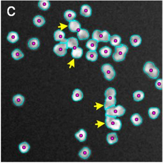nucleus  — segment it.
I'll return each instance as SVG.
<instances>
[{
    "label": "nucleus",
    "instance_id": "obj_21",
    "mask_svg": "<svg viewBox=\"0 0 163 163\" xmlns=\"http://www.w3.org/2000/svg\"><path fill=\"white\" fill-rule=\"evenodd\" d=\"M67 44L68 48L70 49H74L78 47V40L75 37H70L69 38L67 39Z\"/></svg>",
    "mask_w": 163,
    "mask_h": 163
},
{
    "label": "nucleus",
    "instance_id": "obj_23",
    "mask_svg": "<svg viewBox=\"0 0 163 163\" xmlns=\"http://www.w3.org/2000/svg\"><path fill=\"white\" fill-rule=\"evenodd\" d=\"M83 55V49L80 47H77L72 49L71 56L72 57L76 59L81 58Z\"/></svg>",
    "mask_w": 163,
    "mask_h": 163
},
{
    "label": "nucleus",
    "instance_id": "obj_25",
    "mask_svg": "<svg viewBox=\"0 0 163 163\" xmlns=\"http://www.w3.org/2000/svg\"><path fill=\"white\" fill-rule=\"evenodd\" d=\"M33 22L35 26L37 27H42L45 23V20L44 17L41 15H37L33 19Z\"/></svg>",
    "mask_w": 163,
    "mask_h": 163
},
{
    "label": "nucleus",
    "instance_id": "obj_3",
    "mask_svg": "<svg viewBox=\"0 0 163 163\" xmlns=\"http://www.w3.org/2000/svg\"><path fill=\"white\" fill-rule=\"evenodd\" d=\"M128 50V47L124 44H121L118 46L116 47L115 52L112 56L113 60L117 62L124 60Z\"/></svg>",
    "mask_w": 163,
    "mask_h": 163
},
{
    "label": "nucleus",
    "instance_id": "obj_26",
    "mask_svg": "<svg viewBox=\"0 0 163 163\" xmlns=\"http://www.w3.org/2000/svg\"><path fill=\"white\" fill-rule=\"evenodd\" d=\"M98 54L96 51H88L86 54V58L91 62H95L98 59Z\"/></svg>",
    "mask_w": 163,
    "mask_h": 163
},
{
    "label": "nucleus",
    "instance_id": "obj_30",
    "mask_svg": "<svg viewBox=\"0 0 163 163\" xmlns=\"http://www.w3.org/2000/svg\"><path fill=\"white\" fill-rule=\"evenodd\" d=\"M77 36L80 40H84L88 38L90 34L87 30L81 29L77 32Z\"/></svg>",
    "mask_w": 163,
    "mask_h": 163
},
{
    "label": "nucleus",
    "instance_id": "obj_5",
    "mask_svg": "<svg viewBox=\"0 0 163 163\" xmlns=\"http://www.w3.org/2000/svg\"><path fill=\"white\" fill-rule=\"evenodd\" d=\"M105 116L116 118L123 116L125 112V109L122 106L119 105L109 107L105 110Z\"/></svg>",
    "mask_w": 163,
    "mask_h": 163
},
{
    "label": "nucleus",
    "instance_id": "obj_33",
    "mask_svg": "<svg viewBox=\"0 0 163 163\" xmlns=\"http://www.w3.org/2000/svg\"><path fill=\"white\" fill-rule=\"evenodd\" d=\"M19 149L22 153H26L29 151L30 149V146L27 142H22L19 146Z\"/></svg>",
    "mask_w": 163,
    "mask_h": 163
},
{
    "label": "nucleus",
    "instance_id": "obj_18",
    "mask_svg": "<svg viewBox=\"0 0 163 163\" xmlns=\"http://www.w3.org/2000/svg\"><path fill=\"white\" fill-rule=\"evenodd\" d=\"M109 42L112 46L114 47L118 46L121 44V38L118 35H113L110 36Z\"/></svg>",
    "mask_w": 163,
    "mask_h": 163
},
{
    "label": "nucleus",
    "instance_id": "obj_31",
    "mask_svg": "<svg viewBox=\"0 0 163 163\" xmlns=\"http://www.w3.org/2000/svg\"><path fill=\"white\" fill-rule=\"evenodd\" d=\"M12 57L13 59L16 60L20 59L21 58H23L24 56V54L19 49H15L13 50L11 54Z\"/></svg>",
    "mask_w": 163,
    "mask_h": 163
},
{
    "label": "nucleus",
    "instance_id": "obj_1",
    "mask_svg": "<svg viewBox=\"0 0 163 163\" xmlns=\"http://www.w3.org/2000/svg\"><path fill=\"white\" fill-rule=\"evenodd\" d=\"M104 95L106 97L104 104L105 110L111 106H115L116 104V91L115 89L113 88H109L105 91Z\"/></svg>",
    "mask_w": 163,
    "mask_h": 163
},
{
    "label": "nucleus",
    "instance_id": "obj_19",
    "mask_svg": "<svg viewBox=\"0 0 163 163\" xmlns=\"http://www.w3.org/2000/svg\"><path fill=\"white\" fill-rule=\"evenodd\" d=\"M112 49L108 46L102 47L99 50V53L102 57L107 58L111 56V54Z\"/></svg>",
    "mask_w": 163,
    "mask_h": 163
},
{
    "label": "nucleus",
    "instance_id": "obj_8",
    "mask_svg": "<svg viewBox=\"0 0 163 163\" xmlns=\"http://www.w3.org/2000/svg\"><path fill=\"white\" fill-rule=\"evenodd\" d=\"M68 49L67 43L60 42L56 44L53 49L54 52L57 56H63L67 54V50Z\"/></svg>",
    "mask_w": 163,
    "mask_h": 163
},
{
    "label": "nucleus",
    "instance_id": "obj_14",
    "mask_svg": "<svg viewBox=\"0 0 163 163\" xmlns=\"http://www.w3.org/2000/svg\"><path fill=\"white\" fill-rule=\"evenodd\" d=\"M83 93L78 88H76L73 92V94L72 95V98L73 101L75 102L79 101H81L82 99H83Z\"/></svg>",
    "mask_w": 163,
    "mask_h": 163
},
{
    "label": "nucleus",
    "instance_id": "obj_35",
    "mask_svg": "<svg viewBox=\"0 0 163 163\" xmlns=\"http://www.w3.org/2000/svg\"><path fill=\"white\" fill-rule=\"evenodd\" d=\"M155 86L156 88L158 90H162L163 88V80L162 79H159L157 80L155 83Z\"/></svg>",
    "mask_w": 163,
    "mask_h": 163
},
{
    "label": "nucleus",
    "instance_id": "obj_32",
    "mask_svg": "<svg viewBox=\"0 0 163 163\" xmlns=\"http://www.w3.org/2000/svg\"><path fill=\"white\" fill-rule=\"evenodd\" d=\"M133 97L135 101H141L144 98V94L142 91H137L133 93Z\"/></svg>",
    "mask_w": 163,
    "mask_h": 163
},
{
    "label": "nucleus",
    "instance_id": "obj_2",
    "mask_svg": "<svg viewBox=\"0 0 163 163\" xmlns=\"http://www.w3.org/2000/svg\"><path fill=\"white\" fill-rule=\"evenodd\" d=\"M143 71L152 79H157L160 75V70L153 62H147L143 66Z\"/></svg>",
    "mask_w": 163,
    "mask_h": 163
},
{
    "label": "nucleus",
    "instance_id": "obj_11",
    "mask_svg": "<svg viewBox=\"0 0 163 163\" xmlns=\"http://www.w3.org/2000/svg\"><path fill=\"white\" fill-rule=\"evenodd\" d=\"M92 11L90 6L88 5H83L82 6L80 9V14L83 16L86 17H90L91 15Z\"/></svg>",
    "mask_w": 163,
    "mask_h": 163
},
{
    "label": "nucleus",
    "instance_id": "obj_6",
    "mask_svg": "<svg viewBox=\"0 0 163 163\" xmlns=\"http://www.w3.org/2000/svg\"><path fill=\"white\" fill-rule=\"evenodd\" d=\"M110 34L106 30L101 31L99 30H95L92 34V39L98 42H108L109 41Z\"/></svg>",
    "mask_w": 163,
    "mask_h": 163
},
{
    "label": "nucleus",
    "instance_id": "obj_4",
    "mask_svg": "<svg viewBox=\"0 0 163 163\" xmlns=\"http://www.w3.org/2000/svg\"><path fill=\"white\" fill-rule=\"evenodd\" d=\"M105 125L108 128L113 130H119L122 127L121 120L115 117L105 116Z\"/></svg>",
    "mask_w": 163,
    "mask_h": 163
},
{
    "label": "nucleus",
    "instance_id": "obj_15",
    "mask_svg": "<svg viewBox=\"0 0 163 163\" xmlns=\"http://www.w3.org/2000/svg\"><path fill=\"white\" fill-rule=\"evenodd\" d=\"M160 113V111L158 108H150L148 110L149 117L152 119L157 118Z\"/></svg>",
    "mask_w": 163,
    "mask_h": 163
},
{
    "label": "nucleus",
    "instance_id": "obj_17",
    "mask_svg": "<svg viewBox=\"0 0 163 163\" xmlns=\"http://www.w3.org/2000/svg\"><path fill=\"white\" fill-rule=\"evenodd\" d=\"M28 47L31 49H36L40 46V42L36 38L30 39L28 42Z\"/></svg>",
    "mask_w": 163,
    "mask_h": 163
},
{
    "label": "nucleus",
    "instance_id": "obj_12",
    "mask_svg": "<svg viewBox=\"0 0 163 163\" xmlns=\"http://www.w3.org/2000/svg\"><path fill=\"white\" fill-rule=\"evenodd\" d=\"M130 43L132 46H139L142 42V38L139 35H133L130 38Z\"/></svg>",
    "mask_w": 163,
    "mask_h": 163
},
{
    "label": "nucleus",
    "instance_id": "obj_9",
    "mask_svg": "<svg viewBox=\"0 0 163 163\" xmlns=\"http://www.w3.org/2000/svg\"><path fill=\"white\" fill-rule=\"evenodd\" d=\"M54 36L55 41L63 43H67V39L65 38V33L60 29H58L55 32Z\"/></svg>",
    "mask_w": 163,
    "mask_h": 163
},
{
    "label": "nucleus",
    "instance_id": "obj_7",
    "mask_svg": "<svg viewBox=\"0 0 163 163\" xmlns=\"http://www.w3.org/2000/svg\"><path fill=\"white\" fill-rule=\"evenodd\" d=\"M101 69L106 80L112 81L114 79L116 76V72L113 67L111 64L108 63L104 64L102 66Z\"/></svg>",
    "mask_w": 163,
    "mask_h": 163
},
{
    "label": "nucleus",
    "instance_id": "obj_27",
    "mask_svg": "<svg viewBox=\"0 0 163 163\" xmlns=\"http://www.w3.org/2000/svg\"><path fill=\"white\" fill-rule=\"evenodd\" d=\"M77 14L73 11L71 10H68L65 12L64 14L65 20L68 22L73 21L76 17Z\"/></svg>",
    "mask_w": 163,
    "mask_h": 163
},
{
    "label": "nucleus",
    "instance_id": "obj_20",
    "mask_svg": "<svg viewBox=\"0 0 163 163\" xmlns=\"http://www.w3.org/2000/svg\"><path fill=\"white\" fill-rule=\"evenodd\" d=\"M98 41L95 40L90 39L87 42L86 47L91 51H96L98 48Z\"/></svg>",
    "mask_w": 163,
    "mask_h": 163
},
{
    "label": "nucleus",
    "instance_id": "obj_34",
    "mask_svg": "<svg viewBox=\"0 0 163 163\" xmlns=\"http://www.w3.org/2000/svg\"><path fill=\"white\" fill-rule=\"evenodd\" d=\"M38 6L43 10H47L50 7V3L48 1H39Z\"/></svg>",
    "mask_w": 163,
    "mask_h": 163
},
{
    "label": "nucleus",
    "instance_id": "obj_29",
    "mask_svg": "<svg viewBox=\"0 0 163 163\" xmlns=\"http://www.w3.org/2000/svg\"><path fill=\"white\" fill-rule=\"evenodd\" d=\"M107 141L109 144H113L118 142V137L116 133L114 132L109 133L107 136Z\"/></svg>",
    "mask_w": 163,
    "mask_h": 163
},
{
    "label": "nucleus",
    "instance_id": "obj_22",
    "mask_svg": "<svg viewBox=\"0 0 163 163\" xmlns=\"http://www.w3.org/2000/svg\"><path fill=\"white\" fill-rule=\"evenodd\" d=\"M24 98L21 95H16L13 97V102L16 106H22L24 102Z\"/></svg>",
    "mask_w": 163,
    "mask_h": 163
},
{
    "label": "nucleus",
    "instance_id": "obj_28",
    "mask_svg": "<svg viewBox=\"0 0 163 163\" xmlns=\"http://www.w3.org/2000/svg\"><path fill=\"white\" fill-rule=\"evenodd\" d=\"M7 39L11 43H15L18 41V34L15 32H10L8 33V36H7Z\"/></svg>",
    "mask_w": 163,
    "mask_h": 163
},
{
    "label": "nucleus",
    "instance_id": "obj_13",
    "mask_svg": "<svg viewBox=\"0 0 163 163\" xmlns=\"http://www.w3.org/2000/svg\"><path fill=\"white\" fill-rule=\"evenodd\" d=\"M130 120L132 121L133 125L135 126L140 125L143 122L142 117L138 113L132 115L130 118Z\"/></svg>",
    "mask_w": 163,
    "mask_h": 163
},
{
    "label": "nucleus",
    "instance_id": "obj_16",
    "mask_svg": "<svg viewBox=\"0 0 163 163\" xmlns=\"http://www.w3.org/2000/svg\"><path fill=\"white\" fill-rule=\"evenodd\" d=\"M76 139L80 142H84L85 141L87 137V133L84 129H80L75 134Z\"/></svg>",
    "mask_w": 163,
    "mask_h": 163
},
{
    "label": "nucleus",
    "instance_id": "obj_10",
    "mask_svg": "<svg viewBox=\"0 0 163 163\" xmlns=\"http://www.w3.org/2000/svg\"><path fill=\"white\" fill-rule=\"evenodd\" d=\"M69 29L72 32H78L81 29L80 23L78 21L74 20L69 22Z\"/></svg>",
    "mask_w": 163,
    "mask_h": 163
},
{
    "label": "nucleus",
    "instance_id": "obj_24",
    "mask_svg": "<svg viewBox=\"0 0 163 163\" xmlns=\"http://www.w3.org/2000/svg\"><path fill=\"white\" fill-rule=\"evenodd\" d=\"M91 153V151L90 149L87 147H85L79 151L78 155H79V157H81L82 158H83L84 160H86L90 157Z\"/></svg>",
    "mask_w": 163,
    "mask_h": 163
}]
</instances>
